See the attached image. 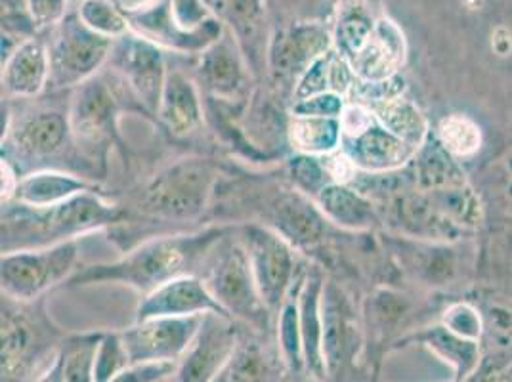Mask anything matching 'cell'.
<instances>
[{
	"mask_svg": "<svg viewBox=\"0 0 512 382\" xmlns=\"http://www.w3.org/2000/svg\"><path fill=\"white\" fill-rule=\"evenodd\" d=\"M77 260L73 241L43 251L8 253L2 258V289L10 297L31 300L62 281Z\"/></svg>",
	"mask_w": 512,
	"mask_h": 382,
	"instance_id": "1",
	"label": "cell"
},
{
	"mask_svg": "<svg viewBox=\"0 0 512 382\" xmlns=\"http://www.w3.org/2000/svg\"><path fill=\"white\" fill-rule=\"evenodd\" d=\"M213 180V172L207 165H176L155 178L146 191L144 209L167 218H192L205 209Z\"/></svg>",
	"mask_w": 512,
	"mask_h": 382,
	"instance_id": "2",
	"label": "cell"
},
{
	"mask_svg": "<svg viewBox=\"0 0 512 382\" xmlns=\"http://www.w3.org/2000/svg\"><path fill=\"white\" fill-rule=\"evenodd\" d=\"M109 46V37L92 31L83 20H67L48 54L50 81L56 86L83 85L106 60Z\"/></svg>",
	"mask_w": 512,
	"mask_h": 382,
	"instance_id": "3",
	"label": "cell"
},
{
	"mask_svg": "<svg viewBox=\"0 0 512 382\" xmlns=\"http://www.w3.org/2000/svg\"><path fill=\"white\" fill-rule=\"evenodd\" d=\"M203 316L153 318L138 321L136 327L121 335L128 363L172 361L180 363L203 323Z\"/></svg>",
	"mask_w": 512,
	"mask_h": 382,
	"instance_id": "4",
	"label": "cell"
},
{
	"mask_svg": "<svg viewBox=\"0 0 512 382\" xmlns=\"http://www.w3.org/2000/svg\"><path fill=\"white\" fill-rule=\"evenodd\" d=\"M237 352V333L220 312L205 314L203 323L176 369V382H216Z\"/></svg>",
	"mask_w": 512,
	"mask_h": 382,
	"instance_id": "5",
	"label": "cell"
},
{
	"mask_svg": "<svg viewBox=\"0 0 512 382\" xmlns=\"http://www.w3.org/2000/svg\"><path fill=\"white\" fill-rule=\"evenodd\" d=\"M205 285L224 312H234L247 319L262 316L266 304L256 289L251 260L245 249L234 245L216 256Z\"/></svg>",
	"mask_w": 512,
	"mask_h": 382,
	"instance_id": "6",
	"label": "cell"
},
{
	"mask_svg": "<svg viewBox=\"0 0 512 382\" xmlns=\"http://www.w3.org/2000/svg\"><path fill=\"white\" fill-rule=\"evenodd\" d=\"M35 213L23 211L20 216H8L6 220L22 222L23 230L41 235V239H62L67 235L85 232L88 228H96L100 224L111 222L117 211L111 209L104 201L94 195L79 193L67 201L52 207H33Z\"/></svg>",
	"mask_w": 512,
	"mask_h": 382,
	"instance_id": "7",
	"label": "cell"
},
{
	"mask_svg": "<svg viewBox=\"0 0 512 382\" xmlns=\"http://www.w3.org/2000/svg\"><path fill=\"white\" fill-rule=\"evenodd\" d=\"M186 260V249L182 241H153L142 249L134 251L125 260L100 270L98 279H121L140 291H155L163 283L171 281L178 274L180 266Z\"/></svg>",
	"mask_w": 512,
	"mask_h": 382,
	"instance_id": "8",
	"label": "cell"
},
{
	"mask_svg": "<svg viewBox=\"0 0 512 382\" xmlns=\"http://www.w3.org/2000/svg\"><path fill=\"white\" fill-rule=\"evenodd\" d=\"M249 260L256 289L266 308H278L293 276V255L287 243L266 230L249 232Z\"/></svg>",
	"mask_w": 512,
	"mask_h": 382,
	"instance_id": "9",
	"label": "cell"
},
{
	"mask_svg": "<svg viewBox=\"0 0 512 382\" xmlns=\"http://www.w3.org/2000/svg\"><path fill=\"white\" fill-rule=\"evenodd\" d=\"M209 312L226 314L209 293L207 285L193 277H174L163 283L138 308V321L153 318H186Z\"/></svg>",
	"mask_w": 512,
	"mask_h": 382,
	"instance_id": "10",
	"label": "cell"
},
{
	"mask_svg": "<svg viewBox=\"0 0 512 382\" xmlns=\"http://www.w3.org/2000/svg\"><path fill=\"white\" fill-rule=\"evenodd\" d=\"M404 60V39L398 27L392 22L375 23L369 39L362 50L350 62L352 71L363 83H383L388 81L398 65Z\"/></svg>",
	"mask_w": 512,
	"mask_h": 382,
	"instance_id": "11",
	"label": "cell"
},
{
	"mask_svg": "<svg viewBox=\"0 0 512 382\" xmlns=\"http://www.w3.org/2000/svg\"><path fill=\"white\" fill-rule=\"evenodd\" d=\"M117 64L140 100L150 109H159L167 81L159 50L144 41H127L119 48Z\"/></svg>",
	"mask_w": 512,
	"mask_h": 382,
	"instance_id": "12",
	"label": "cell"
},
{
	"mask_svg": "<svg viewBox=\"0 0 512 382\" xmlns=\"http://www.w3.org/2000/svg\"><path fill=\"white\" fill-rule=\"evenodd\" d=\"M329 37L320 27H293L274 41L270 60L279 77L304 75V71L325 54Z\"/></svg>",
	"mask_w": 512,
	"mask_h": 382,
	"instance_id": "13",
	"label": "cell"
},
{
	"mask_svg": "<svg viewBox=\"0 0 512 382\" xmlns=\"http://www.w3.org/2000/svg\"><path fill=\"white\" fill-rule=\"evenodd\" d=\"M346 142V155L354 161L356 167L365 170L396 169L404 165L413 153L411 146L388 132L379 121H373L358 136L346 138Z\"/></svg>",
	"mask_w": 512,
	"mask_h": 382,
	"instance_id": "14",
	"label": "cell"
},
{
	"mask_svg": "<svg viewBox=\"0 0 512 382\" xmlns=\"http://www.w3.org/2000/svg\"><path fill=\"white\" fill-rule=\"evenodd\" d=\"M50 81V56L37 41L23 43L8 60L2 83L12 96H35Z\"/></svg>",
	"mask_w": 512,
	"mask_h": 382,
	"instance_id": "15",
	"label": "cell"
},
{
	"mask_svg": "<svg viewBox=\"0 0 512 382\" xmlns=\"http://www.w3.org/2000/svg\"><path fill=\"white\" fill-rule=\"evenodd\" d=\"M321 323H323V361L325 371L329 377H333L342 367L344 360L348 358L352 350V325L344 312V304L341 297L333 287L323 291L321 302Z\"/></svg>",
	"mask_w": 512,
	"mask_h": 382,
	"instance_id": "16",
	"label": "cell"
},
{
	"mask_svg": "<svg viewBox=\"0 0 512 382\" xmlns=\"http://www.w3.org/2000/svg\"><path fill=\"white\" fill-rule=\"evenodd\" d=\"M159 115L165 127L178 136H186L199 127L201 104L197 90L188 81V77L180 73H172L167 77L159 104Z\"/></svg>",
	"mask_w": 512,
	"mask_h": 382,
	"instance_id": "17",
	"label": "cell"
},
{
	"mask_svg": "<svg viewBox=\"0 0 512 382\" xmlns=\"http://www.w3.org/2000/svg\"><path fill=\"white\" fill-rule=\"evenodd\" d=\"M111 113L113 102L106 86L98 81H88L81 86L71 107V128L79 138L96 140L106 134Z\"/></svg>",
	"mask_w": 512,
	"mask_h": 382,
	"instance_id": "18",
	"label": "cell"
},
{
	"mask_svg": "<svg viewBox=\"0 0 512 382\" xmlns=\"http://www.w3.org/2000/svg\"><path fill=\"white\" fill-rule=\"evenodd\" d=\"M320 281L310 279L300 298V331H302V344H304V360L306 367L314 377L321 379L327 375L325 361H323V323H321V297Z\"/></svg>",
	"mask_w": 512,
	"mask_h": 382,
	"instance_id": "19",
	"label": "cell"
},
{
	"mask_svg": "<svg viewBox=\"0 0 512 382\" xmlns=\"http://www.w3.org/2000/svg\"><path fill=\"white\" fill-rule=\"evenodd\" d=\"M85 184L60 172H37L20 180L16 199L25 207H52L83 193Z\"/></svg>",
	"mask_w": 512,
	"mask_h": 382,
	"instance_id": "20",
	"label": "cell"
},
{
	"mask_svg": "<svg viewBox=\"0 0 512 382\" xmlns=\"http://www.w3.org/2000/svg\"><path fill=\"white\" fill-rule=\"evenodd\" d=\"M377 121L388 132L398 136L407 146L415 149L423 144L427 134V123L421 111L402 98H390L373 104Z\"/></svg>",
	"mask_w": 512,
	"mask_h": 382,
	"instance_id": "21",
	"label": "cell"
},
{
	"mask_svg": "<svg viewBox=\"0 0 512 382\" xmlns=\"http://www.w3.org/2000/svg\"><path fill=\"white\" fill-rule=\"evenodd\" d=\"M67 123L58 113H41L16 130V144L27 155H48L62 146Z\"/></svg>",
	"mask_w": 512,
	"mask_h": 382,
	"instance_id": "22",
	"label": "cell"
},
{
	"mask_svg": "<svg viewBox=\"0 0 512 382\" xmlns=\"http://www.w3.org/2000/svg\"><path fill=\"white\" fill-rule=\"evenodd\" d=\"M291 140L300 151L308 155L333 153L342 142L341 119L295 117L291 123Z\"/></svg>",
	"mask_w": 512,
	"mask_h": 382,
	"instance_id": "23",
	"label": "cell"
},
{
	"mask_svg": "<svg viewBox=\"0 0 512 382\" xmlns=\"http://www.w3.org/2000/svg\"><path fill=\"white\" fill-rule=\"evenodd\" d=\"M278 228L297 243H312L323 234V220L316 209L302 197H285L276 209Z\"/></svg>",
	"mask_w": 512,
	"mask_h": 382,
	"instance_id": "24",
	"label": "cell"
},
{
	"mask_svg": "<svg viewBox=\"0 0 512 382\" xmlns=\"http://www.w3.org/2000/svg\"><path fill=\"white\" fill-rule=\"evenodd\" d=\"M320 207L333 222L344 228H363L371 220L369 205L342 184H331L320 191Z\"/></svg>",
	"mask_w": 512,
	"mask_h": 382,
	"instance_id": "25",
	"label": "cell"
},
{
	"mask_svg": "<svg viewBox=\"0 0 512 382\" xmlns=\"http://www.w3.org/2000/svg\"><path fill=\"white\" fill-rule=\"evenodd\" d=\"M201 77L216 94H234L241 83V65L228 44H214L205 52Z\"/></svg>",
	"mask_w": 512,
	"mask_h": 382,
	"instance_id": "26",
	"label": "cell"
},
{
	"mask_svg": "<svg viewBox=\"0 0 512 382\" xmlns=\"http://www.w3.org/2000/svg\"><path fill=\"white\" fill-rule=\"evenodd\" d=\"M375 23L367 16V12L358 4H348L341 12V18L335 31V43L337 52L348 64L356 58V54L362 50L363 44L369 39Z\"/></svg>",
	"mask_w": 512,
	"mask_h": 382,
	"instance_id": "27",
	"label": "cell"
},
{
	"mask_svg": "<svg viewBox=\"0 0 512 382\" xmlns=\"http://www.w3.org/2000/svg\"><path fill=\"white\" fill-rule=\"evenodd\" d=\"M279 339H281L285 363L293 371H300L306 365V360H304V344H302V331H300L299 306L293 302H287L283 306L281 321H279Z\"/></svg>",
	"mask_w": 512,
	"mask_h": 382,
	"instance_id": "28",
	"label": "cell"
},
{
	"mask_svg": "<svg viewBox=\"0 0 512 382\" xmlns=\"http://www.w3.org/2000/svg\"><path fill=\"white\" fill-rule=\"evenodd\" d=\"M100 340H83L64 354L65 382H96V356Z\"/></svg>",
	"mask_w": 512,
	"mask_h": 382,
	"instance_id": "29",
	"label": "cell"
},
{
	"mask_svg": "<svg viewBox=\"0 0 512 382\" xmlns=\"http://www.w3.org/2000/svg\"><path fill=\"white\" fill-rule=\"evenodd\" d=\"M442 144L455 155H470L480 148V130L461 115H451L440 125Z\"/></svg>",
	"mask_w": 512,
	"mask_h": 382,
	"instance_id": "30",
	"label": "cell"
},
{
	"mask_svg": "<svg viewBox=\"0 0 512 382\" xmlns=\"http://www.w3.org/2000/svg\"><path fill=\"white\" fill-rule=\"evenodd\" d=\"M81 20L104 37L121 35L127 29V20L107 0H85L81 6Z\"/></svg>",
	"mask_w": 512,
	"mask_h": 382,
	"instance_id": "31",
	"label": "cell"
},
{
	"mask_svg": "<svg viewBox=\"0 0 512 382\" xmlns=\"http://www.w3.org/2000/svg\"><path fill=\"white\" fill-rule=\"evenodd\" d=\"M29 346V335L18 321H2V375L14 377L22 365L23 356Z\"/></svg>",
	"mask_w": 512,
	"mask_h": 382,
	"instance_id": "32",
	"label": "cell"
},
{
	"mask_svg": "<svg viewBox=\"0 0 512 382\" xmlns=\"http://www.w3.org/2000/svg\"><path fill=\"white\" fill-rule=\"evenodd\" d=\"M178 363L172 361H144L128 363L117 371L109 382H163L176 375Z\"/></svg>",
	"mask_w": 512,
	"mask_h": 382,
	"instance_id": "33",
	"label": "cell"
},
{
	"mask_svg": "<svg viewBox=\"0 0 512 382\" xmlns=\"http://www.w3.org/2000/svg\"><path fill=\"white\" fill-rule=\"evenodd\" d=\"M222 375H228V382H264L268 377L266 361L256 350L235 352L234 360Z\"/></svg>",
	"mask_w": 512,
	"mask_h": 382,
	"instance_id": "34",
	"label": "cell"
},
{
	"mask_svg": "<svg viewBox=\"0 0 512 382\" xmlns=\"http://www.w3.org/2000/svg\"><path fill=\"white\" fill-rule=\"evenodd\" d=\"M125 365H128V358L121 337H106L100 340L96 356V382L111 381V377Z\"/></svg>",
	"mask_w": 512,
	"mask_h": 382,
	"instance_id": "35",
	"label": "cell"
},
{
	"mask_svg": "<svg viewBox=\"0 0 512 382\" xmlns=\"http://www.w3.org/2000/svg\"><path fill=\"white\" fill-rule=\"evenodd\" d=\"M228 14L232 18L237 31L247 39L255 37L262 25L264 16V0H226Z\"/></svg>",
	"mask_w": 512,
	"mask_h": 382,
	"instance_id": "36",
	"label": "cell"
},
{
	"mask_svg": "<svg viewBox=\"0 0 512 382\" xmlns=\"http://www.w3.org/2000/svg\"><path fill=\"white\" fill-rule=\"evenodd\" d=\"M329 65H331V54H323L304 71V75L300 77L299 88L295 92L297 102L312 98L321 92H331V90H327L329 88Z\"/></svg>",
	"mask_w": 512,
	"mask_h": 382,
	"instance_id": "37",
	"label": "cell"
},
{
	"mask_svg": "<svg viewBox=\"0 0 512 382\" xmlns=\"http://www.w3.org/2000/svg\"><path fill=\"white\" fill-rule=\"evenodd\" d=\"M341 94L337 92H321L312 98L299 100L295 104V117H342Z\"/></svg>",
	"mask_w": 512,
	"mask_h": 382,
	"instance_id": "38",
	"label": "cell"
},
{
	"mask_svg": "<svg viewBox=\"0 0 512 382\" xmlns=\"http://www.w3.org/2000/svg\"><path fill=\"white\" fill-rule=\"evenodd\" d=\"M293 176L299 182L302 190L318 191L320 193L325 188L323 186V176H327V170L318 163V159L299 157L293 163Z\"/></svg>",
	"mask_w": 512,
	"mask_h": 382,
	"instance_id": "39",
	"label": "cell"
},
{
	"mask_svg": "<svg viewBox=\"0 0 512 382\" xmlns=\"http://www.w3.org/2000/svg\"><path fill=\"white\" fill-rule=\"evenodd\" d=\"M29 10L33 20L39 25H50L62 20L65 0H29Z\"/></svg>",
	"mask_w": 512,
	"mask_h": 382,
	"instance_id": "40",
	"label": "cell"
},
{
	"mask_svg": "<svg viewBox=\"0 0 512 382\" xmlns=\"http://www.w3.org/2000/svg\"><path fill=\"white\" fill-rule=\"evenodd\" d=\"M18 184H20V180L16 178L14 170L10 169L8 163L2 161V199H6V201L12 199L16 195Z\"/></svg>",
	"mask_w": 512,
	"mask_h": 382,
	"instance_id": "41",
	"label": "cell"
},
{
	"mask_svg": "<svg viewBox=\"0 0 512 382\" xmlns=\"http://www.w3.org/2000/svg\"><path fill=\"white\" fill-rule=\"evenodd\" d=\"M35 382H65L64 356H56V360L52 361V365Z\"/></svg>",
	"mask_w": 512,
	"mask_h": 382,
	"instance_id": "42",
	"label": "cell"
},
{
	"mask_svg": "<svg viewBox=\"0 0 512 382\" xmlns=\"http://www.w3.org/2000/svg\"><path fill=\"white\" fill-rule=\"evenodd\" d=\"M499 182H501V193H503V197L512 203V155H509V157L505 159V163H503V170H501Z\"/></svg>",
	"mask_w": 512,
	"mask_h": 382,
	"instance_id": "43",
	"label": "cell"
},
{
	"mask_svg": "<svg viewBox=\"0 0 512 382\" xmlns=\"http://www.w3.org/2000/svg\"><path fill=\"white\" fill-rule=\"evenodd\" d=\"M511 35H509V31L507 29H497V33L493 35V48L497 50V54H501V56H505V54H509V50H511Z\"/></svg>",
	"mask_w": 512,
	"mask_h": 382,
	"instance_id": "44",
	"label": "cell"
},
{
	"mask_svg": "<svg viewBox=\"0 0 512 382\" xmlns=\"http://www.w3.org/2000/svg\"><path fill=\"white\" fill-rule=\"evenodd\" d=\"M300 382H320V379H318V377H314V375H312V377H310V379H304V381H300Z\"/></svg>",
	"mask_w": 512,
	"mask_h": 382,
	"instance_id": "45",
	"label": "cell"
}]
</instances>
